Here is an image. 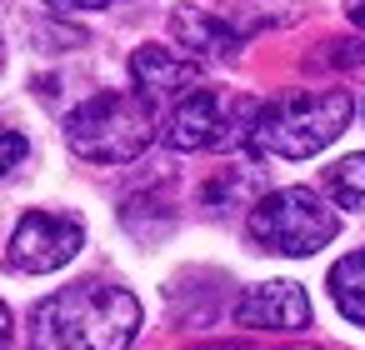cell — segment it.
<instances>
[{
    "instance_id": "cell-7",
    "label": "cell",
    "mask_w": 365,
    "mask_h": 350,
    "mask_svg": "<svg viewBox=\"0 0 365 350\" xmlns=\"http://www.w3.org/2000/svg\"><path fill=\"white\" fill-rule=\"evenodd\" d=\"M235 325L245 330H270V335H295L310 325V295L295 280H260L245 285L235 300Z\"/></svg>"
},
{
    "instance_id": "cell-4",
    "label": "cell",
    "mask_w": 365,
    "mask_h": 350,
    "mask_svg": "<svg viewBox=\"0 0 365 350\" xmlns=\"http://www.w3.org/2000/svg\"><path fill=\"white\" fill-rule=\"evenodd\" d=\"M340 235V215L310 190V185H280L265 190L250 205V240L275 255H315Z\"/></svg>"
},
{
    "instance_id": "cell-11",
    "label": "cell",
    "mask_w": 365,
    "mask_h": 350,
    "mask_svg": "<svg viewBox=\"0 0 365 350\" xmlns=\"http://www.w3.org/2000/svg\"><path fill=\"white\" fill-rule=\"evenodd\" d=\"M320 185H325V195H330L340 210H365V150H355V155L325 165Z\"/></svg>"
},
{
    "instance_id": "cell-13",
    "label": "cell",
    "mask_w": 365,
    "mask_h": 350,
    "mask_svg": "<svg viewBox=\"0 0 365 350\" xmlns=\"http://www.w3.org/2000/svg\"><path fill=\"white\" fill-rule=\"evenodd\" d=\"M46 6H56V11H106L110 0H46Z\"/></svg>"
},
{
    "instance_id": "cell-8",
    "label": "cell",
    "mask_w": 365,
    "mask_h": 350,
    "mask_svg": "<svg viewBox=\"0 0 365 350\" xmlns=\"http://www.w3.org/2000/svg\"><path fill=\"white\" fill-rule=\"evenodd\" d=\"M130 76H135L140 96H150V101H165V96L180 101V96L200 91V66L190 56H175L170 46H140L130 56Z\"/></svg>"
},
{
    "instance_id": "cell-15",
    "label": "cell",
    "mask_w": 365,
    "mask_h": 350,
    "mask_svg": "<svg viewBox=\"0 0 365 350\" xmlns=\"http://www.w3.org/2000/svg\"><path fill=\"white\" fill-rule=\"evenodd\" d=\"M350 21H355V26L365 31V0H350Z\"/></svg>"
},
{
    "instance_id": "cell-2",
    "label": "cell",
    "mask_w": 365,
    "mask_h": 350,
    "mask_svg": "<svg viewBox=\"0 0 365 350\" xmlns=\"http://www.w3.org/2000/svg\"><path fill=\"white\" fill-rule=\"evenodd\" d=\"M350 115H355V101L340 86H330V91H290V96L260 105L255 130H250V150L275 155V160H310L350 125Z\"/></svg>"
},
{
    "instance_id": "cell-6",
    "label": "cell",
    "mask_w": 365,
    "mask_h": 350,
    "mask_svg": "<svg viewBox=\"0 0 365 350\" xmlns=\"http://www.w3.org/2000/svg\"><path fill=\"white\" fill-rule=\"evenodd\" d=\"M86 245V230L76 215H56V210H31L16 220L11 245H6V265L16 275H51L61 265H71Z\"/></svg>"
},
{
    "instance_id": "cell-5",
    "label": "cell",
    "mask_w": 365,
    "mask_h": 350,
    "mask_svg": "<svg viewBox=\"0 0 365 350\" xmlns=\"http://www.w3.org/2000/svg\"><path fill=\"white\" fill-rule=\"evenodd\" d=\"M255 115H260V101H250V96L220 101L210 86H200L170 105L160 140L170 150H215V145H240V140L250 145Z\"/></svg>"
},
{
    "instance_id": "cell-1",
    "label": "cell",
    "mask_w": 365,
    "mask_h": 350,
    "mask_svg": "<svg viewBox=\"0 0 365 350\" xmlns=\"http://www.w3.org/2000/svg\"><path fill=\"white\" fill-rule=\"evenodd\" d=\"M140 335V300L115 280H76L31 310L36 350H125Z\"/></svg>"
},
{
    "instance_id": "cell-3",
    "label": "cell",
    "mask_w": 365,
    "mask_h": 350,
    "mask_svg": "<svg viewBox=\"0 0 365 350\" xmlns=\"http://www.w3.org/2000/svg\"><path fill=\"white\" fill-rule=\"evenodd\" d=\"M155 140V101L140 91H106L66 115V145L91 165H125Z\"/></svg>"
},
{
    "instance_id": "cell-10",
    "label": "cell",
    "mask_w": 365,
    "mask_h": 350,
    "mask_svg": "<svg viewBox=\"0 0 365 350\" xmlns=\"http://www.w3.org/2000/svg\"><path fill=\"white\" fill-rule=\"evenodd\" d=\"M330 295H335V305H340L345 320L365 325V245L330 265Z\"/></svg>"
},
{
    "instance_id": "cell-9",
    "label": "cell",
    "mask_w": 365,
    "mask_h": 350,
    "mask_svg": "<svg viewBox=\"0 0 365 350\" xmlns=\"http://www.w3.org/2000/svg\"><path fill=\"white\" fill-rule=\"evenodd\" d=\"M170 36H175V46H185L190 61H230L240 51V31L205 6H180L170 16Z\"/></svg>"
},
{
    "instance_id": "cell-14",
    "label": "cell",
    "mask_w": 365,
    "mask_h": 350,
    "mask_svg": "<svg viewBox=\"0 0 365 350\" xmlns=\"http://www.w3.org/2000/svg\"><path fill=\"white\" fill-rule=\"evenodd\" d=\"M0 350H11V310H6V300H0Z\"/></svg>"
},
{
    "instance_id": "cell-12",
    "label": "cell",
    "mask_w": 365,
    "mask_h": 350,
    "mask_svg": "<svg viewBox=\"0 0 365 350\" xmlns=\"http://www.w3.org/2000/svg\"><path fill=\"white\" fill-rule=\"evenodd\" d=\"M26 155H31V145H26L21 130H0V175H11Z\"/></svg>"
},
{
    "instance_id": "cell-16",
    "label": "cell",
    "mask_w": 365,
    "mask_h": 350,
    "mask_svg": "<svg viewBox=\"0 0 365 350\" xmlns=\"http://www.w3.org/2000/svg\"><path fill=\"white\" fill-rule=\"evenodd\" d=\"M295 350H315V345H295Z\"/></svg>"
}]
</instances>
